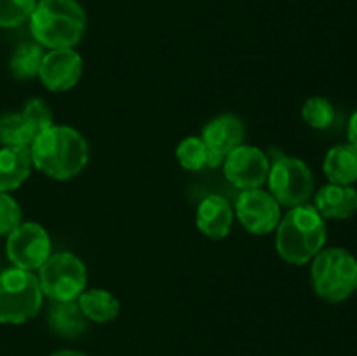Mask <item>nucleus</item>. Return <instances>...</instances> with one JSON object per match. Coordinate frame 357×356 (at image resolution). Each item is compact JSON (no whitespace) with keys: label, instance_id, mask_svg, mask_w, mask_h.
<instances>
[{"label":"nucleus","instance_id":"obj_1","mask_svg":"<svg viewBox=\"0 0 357 356\" xmlns=\"http://www.w3.org/2000/svg\"><path fill=\"white\" fill-rule=\"evenodd\" d=\"M31 163L45 177L65 181L82 173L89 163V145L77 129L52 124L30 145Z\"/></svg>","mask_w":357,"mask_h":356},{"label":"nucleus","instance_id":"obj_2","mask_svg":"<svg viewBox=\"0 0 357 356\" xmlns=\"http://www.w3.org/2000/svg\"><path fill=\"white\" fill-rule=\"evenodd\" d=\"M326 244V223L314 205H300L281 216L275 229V250L291 265H305Z\"/></svg>","mask_w":357,"mask_h":356},{"label":"nucleus","instance_id":"obj_3","mask_svg":"<svg viewBox=\"0 0 357 356\" xmlns=\"http://www.w3.org/2000/svg\"><path fill=\"white\" fill-rule=\"evenodd\" d=\"M28 21L35 42L47 49L75 47L87 27L77 0H38Z\"/></svg>","mask_w":357,"mask_h":356},{"label":"nucleus","instance_id":"obj_4","mask_svg":"<svg viewBox=\"0 0 357 356\" xmlns=\"http://www.w3.org/2000/svg\"><path fill=\"white\" fill-rule=\"evenodd\" d=\"M310 279L317 297L344 302L357 290V258L344 248H323L312 258Z\"/></svg>","mask_w":357,"mask_h":356},{"label":"nucleus","instance_id":"obj_5","mask_svg":"<svg viewBox=\"0 0 357 356\" xmlns=\"http://www.w3.org/2000/svg\"><path fill=\"white\" fill-rule=\"evenodd\" d=\"M42 302L44 293L33 272L20 267L0 272V323H26L37 316Z\"/></svg>","mask_w":357,"mask_h":356},{"label":"nucleus","instance_id":"obj_6","mask_svg":"<svg viewBox=\"0 0 357 356\" xmlns=\"http://www.w3.org/2000/svg\"><path fill=\"white\" fill-rule=\"evenodd\" d=\"M267 159L268 168V192L281 206L307 205L314 194V175L305 161L298 157L286 156L282 150L271 149Z\"/></svg>","mask_w":357,"mask_h":356},{"label":"nucleus","instance_id":"obj_7","mask_svg":"<svg viewBox=\"0 0 357 356\" xmlns=\"http://www.w3.org/2000/svg\"><path fill=\"white\" fill-rule=\"evenodd\" d=\"M44 297L51 300H77L87 285L86 264L70 251H58L38 269Z\"/></svg>","mask_w":357,"mask_h":356},{"label":"nucleus","instance_id":"obj_8","mask_svg":"<svg viewBox=\"0 0 357 356\" xmlns=\"http://www.w3.org/2000/svg\"><path fill=\"white\" fill-rule=\"evenodd\" d=\"M7 258L14 267L38 271L52 255L51 236L37 222H21L6 241Z\"/></svg>","mask_w":357,"mask_h":356},{"label":"nucleus","instance_id":"obj_9","mask_svg":"<svg viewBox=\"0 0 357 356\" xmlns=\"http://www.w3.org/2000/svg\"><path fill=\"white\" fill-rule=\"evenodd\" d=\"M234 213L241 225L255 236L271 234L281 222V205L264 188H246L237 195Z\"/></svg>","mask_w":357,"mask_h":356},{"label":"nucleus","instance_id":"obj_10","mask_svg":"<svg viewBox=\"0 0 357 356\" xmlns=\"http://www.w3.org/2000/svg\"><path fill=\"white\" fill-rule=\"evenodd\" d=\"M223 175L234 187L260 188L267 181L271 163L267 154L253 145H239L223 159Z\"/></svg>","mask_w":357,"mask_h":356},{"label":"nucleus","instance_id":"obj_11","mask_svg":"<svg viewBox=\"0 0 357 356\" xmlns=\"http://www.w3.org/2000/svg\"><path fill=\"white\" fill-rule=\"evenodd\" d=\"M84 59L73 47L49 49L42 59L38 79L45 89L52 93H65L79 84L82 77Z\"/></svg>","mask_w":357,"mask_h":356},{"label":"nucleus","instance_id":"obj_12","mask_svg":"<svg viewBox=\"0 0 357 356\" xmlns=\"http://www.w3.org/2000/svg\"><path fill=\"white\" fill-rule=\"evenodd\" d=\"M195 223L202 236L209 239H223L230 234L234 223V208L223 195H206L195 213Z\"/></svg>","mask_w":357,"mask_h":356},{"label":"nucleus","instance_id":"obj_13","mask_svg":"<svg viewBox=\"0 0 357 356\" xmlns=\"http://www.w3.org/2000/svg\"><path fill=\"white\" fill-rule=\"evenodd\" d=\"M201 138L213 152L225 159L227 154L243 145L244 124L237 115L222 114L204 126Z\"/></svg>","mask_w":357,"mask_h":356},{"label":"nucleus","instance_id":"obj_14","mask_svg":"<svg viewBox=\"0 0 357 356\" xmlns=\"http://www.w3.org/2000/svg\"><path fill=\"white\" fill-rule=\"evenodd\" d=\"M314 208L323 218H352L357 213V191L352 185H324L314 195Z\"/></svg>","mask_w":357,"mask_h":356},{"label":"nucleus","instance_id":"obj_15","mask_svg":"<svg viewBox=\"0 0 357 356\" xmlns=\"http://www.w3.org/2000/svg\"><path fill=\"white\" fill-rule=\"evenodd\" d=\"M47 325L58 337L77 339L86 332L87 318L77 300H52L47 311Z\"/></svg>","mask_w":357,"mask_h":356},{"label":"nucleus","instance_id":"obj_16","mask_svg":"<svg viewBox=\"0 0 357 356\" xmlns=\"http://www.w3.org/2000/svg\"><path fill=\"white\" fill-rule=\"evenodd\" d=\"M33 170L30 149H0V192L20 188Z\"/></svg>","mask_w":357,"mask_h":356},{"label":"nucleus","instance_id":"obj_17","mask_svg":"<svg viewBox=\"0 0 357 356\" xmlns=\"http://www.w3.org/2000/svg\"><path fill=\"white\" fill-rule=\"evenodd\" d=\"M323 170L330 184L352 185L357 181V149L351 143H340L328 150Z\"/></svg>","mask_w":357,"mask_h":356},{"label":"nucleus","instance_id":"obj_18","mask_svg":"<svg viewBox=\"0 0 357 356\" xmlns=\"http://www.w3.org/2000/svg\"><path fill=\"white\" fill-rule=\"evenodd\" d=\"M77 302L87 321H94V323H110L121 313V304L117 297L103 288L84 290Z\"/></svg>","mask_w":357,"mask_h":356},{"label":"nucleus","instance_id":"obj_19","mask_svg":"<svg viewBox=\"0 0 357 356\" xmlns=\"http://www.w3.org/2000/svg\"><path fill=\"white\" fill-rule=\"evenodd\" d=\"M176 159L187 171H201L204 168H218L223 164V157L213 152L201 136H187L176 147Z\"/></svg>","mask_w":357,"mask_h":356},{"label":"nucleus","instance_id":"obj_20","mask_svg":"<svg viewBox=\"0 0 357 356\" xmlns=\"http://www.w3.org/2000/svg\"><path fill=\"white\" fill-rule=\"evenodd\" d=\"M44 54L45 52L42 51V45H38L37 42L35 44L26 42V44H21L20 47L14 49L9 59V70L14 79L30 80L38 77Z\"/></svg>","mask_w":357,"mask_h":356},{"label":"nucleus","instance_id":"obj_21","mask_svg":"<svg viewBox=\"0 0 357 356\" xmlns=\"http://www.w3.org/2000/svg\"><path fill=\"white\" fill-rule=\"evenodd\" d=\"M35 133L21 114L0 115V143L13 149H30Z\"/></svg>","mask_w":357,"mask_h":356},{"label":"nucleus","instance_id":"obj_22","mask_svg":"<svg viewBox=\"0 0 357 356\" xmlns=\"http://www.w3.org/2000/svg\"><path fill=\"white\" fill-rule=\"evenodd\" d=\"M302 117L310 128L328 129L335 122V107L328 98L310 96L302 107Z\"/></svg>","mask_w":357,"mask_h":356},{"label":"nucleus","instance_id":"obj_23","mask_svg":"<svg viewBox=\"0 0 357 356\" xmlns=\"http://www.w3.org/2000/svg\"><path fill=\"white\" fill-rule=\"evenodd\" d=\"M37 0H0V28H16L30 20Z\"/></svg>","mask_w":357,"mask_h":356},{"label":"nucleus","instance_id":"obj_24","mask_svg":"<svg viewBox=\"0 0 357 356\" xmlns=\"http://www.w3.org/2000/svg\"><path fill=\"white\" fill-rule=\"evenodd\" d=\"M20 114L23 115V119L26 121V124L30 126L31 131L35 133V136L54 124L52 110L49 108V105L45 103L44 100H40V98H31V100H28Z\"/></svg>","mask_w":357,"mask_h":356},{"label":"nucleus","instance_id":"obj_25","mask_svg":"<svg viewBox=\"0 0 357 356\" xmlns=\"http://www.w3.org/2000/svg\"><path fill=\"white\" fill-rule=\"evenodd\" d=\"M21 208L9 192H0V236H9L23 222Z\"/></svg>","mask_w":357,"mask_h":356},{"label":"nucleus","instance_id":"obj_26","mask_svg":"<svg viewBox=\"0 0 357 356\" xmlns=\"http://www.w3.org/2000/svg\"><path fill=\"white\" fill-rule=\"evenodd\" d=\"M347 138H349V143L357 149V110L351 115V119H349Z\"/></svg>","mask_w":357,"mask_h":356},{"label":"nucleus","instance_id":"obj_27","mask_svg":"<svg viewBox=\"0 0 357 356\" xmlns=\"http://www.w3.org/2000/svg\"><path fill=\"white\" fill-rule=\"evenodd\" d=\"M51 356H86V355H82V353H79V351H70V349H63V351L52 353Z\"/></svg>","mask_w":357,"mask_h":356}]
</instances>
